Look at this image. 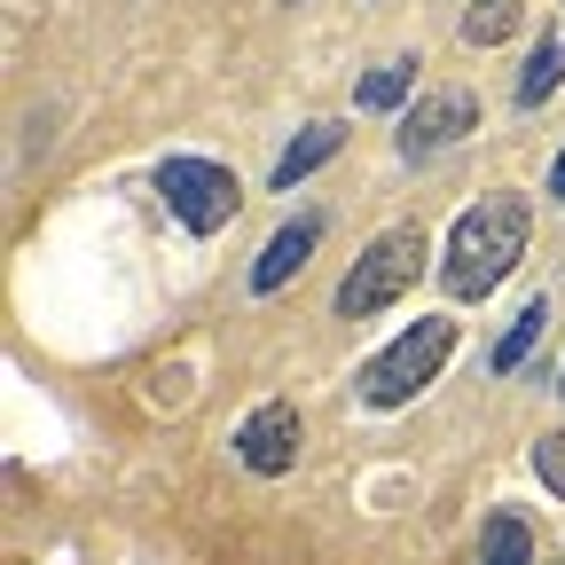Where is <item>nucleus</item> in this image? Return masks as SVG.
Masks as SVG:
<instances>
[{
    "label": "nucleus",
    "instance_id": "nucleus-16",
    "mask_svg": "<svg viewBox=\"0 0 565 565\" xmlns=\"http://www.w3.org/2000/svg\"><path fill=\"white\" fill-rule=\"evenodd\" d=\"M557 393H565V385H557Z\"/></svg>",
    "mask_w": 565,
    "mask_h": 565
},
{
    "label": "nucleus",
    "instance_id": "nucleus-13",
    "mask_svg": "<svg viewBox=\"0 0 565 565\" xmlns=\"http://www.w3.org/2000/svg\"><path fill=\"white\" fill-rule=\"evenodd\" d=\"M408 79H416V63H377L370 79H362V103H370V110H393V103L408 95Z\"/></svg>",
    "mask_w": 565,
    "mask_h": 565
},
{
    "label": "nucleus",
    "instance_id": "nucleus-1",
    "mask_svg": "<svg viewBox=\"0 0 565 565\" xmlns=\"http://www.w3.org/2000/svg\"><path fill=\"white\" fill-rule=\"evenodd\" d=\"M526 228H534L526 196H511V189L479 196L463 221H456V236H448V267H440V282H448L456 299H487L494 282H503V275L526 259Z\"/></svg>",
    "mask_w": 565,
    "mask_h": 565
},
{
    "label": "nucleus",
    "instance_id": "nucleus-15",
    "mask_svg": "<svg viewBox=\"0 0 565 565\" xmlns=\"http://www.w3.org/2000/svg\"><path fill=\"white\" fill-rule=\"evenodd\" d=\"M550 196H557V204H565V158H557V166H550Z\"/></svg>",
    "mask_w": 565,
    "mask_h": 565
},
{
    "label": "nucleus",
    "instance_id": "nucleus-4",
    "mask_svg": "<svg viewBox=\"0 0 565 565\" xmlns=\"http://www.w3.org/2000/svg\"><path fill=\"white\" fill-rule=\"evenodd\" d=\"M158 196H166V212H173L189 236L228 228V221H236V204H244L236 173H228V166H212V158H166V166H158Z\"/></svg>",
    "mask_w": 565,
    "mask_h": 565
},
{
    "label": "nucleus",
    "instance_id": "nucleus-10",
    "mask_svg": "<svg viewBox=\"0 0 565 565\" xmlns=\"http://www.w3.org/2000/svg\"><path fill=\"white\" fill-rule=\"evenodd\" d=\"M542 330H550V299H526V307H519V322H511V338L494 345V370L511 377V370L526 362V353H534V338H542Z\"/></svg>",
    "mask_w": 565,
    "mask_h": 565
},
{
    "label": "nucleus",
    "instance_id": "nucleus-9",
    "mask_svg": "<svg viewBox=\"0 0 565 565\" xmlns=\"http://www.w3.org/2000/svg\"><path fill=\"white\" fill-rule=\"evenodd\" d=\"M479 565H534V534L519 511H494L487 534H479Z\"/></svg>",
    "mask_w": 565,
    "mask_h": 565
},
{
    "label": "nucleus",
    "instance_id": "nucleus-12",
    "mask_svg": "<svg viewBox=\"0 0 565 565\" xmlns=\"http://www.w3.org/2000/svg\"><path fill=\"white\" fill-rule=\"evenodd\" d=\"M503 32H519V0H471L463 9V40L471 47H494Z\"/></svg>",
    "mask_w": 565,
    "mask_h": 565
},
{
    "label": "nucleus",
    "instance_id": "nucleus-3",
    "mask_svg": "<svg viewBox=\"0 0 565 565\" xmlns=\"http://www.w3.org/2000/svg\"><path fill=\"white\" fill-rule=\"evenodd\" d=\"M424 259H433V244H424V228L416 221H401V228H385L362 259H353V275L338 282V315L345 322H370V315H385L408 282L424 275Z\"/></svg>",
    "mask_w": 565,
    "mask_h": 565
},
{
    "label": "nucleus",
    "instance_id": "nucleus-7",
    "mask_svg": "<svg viewBox=\"0 0 565 565\" xmlns=\"http://www.w3.org/2000/svg\"><path fill=\"white\" fill-rule=\"evenodd\" d=\"M315 236H322V221H291L282 236H267V252H259V267H252V291H282V282L307 267Z\"/></svg>",
    "mask_w": 565,
    "mask_h": 565
},
{
    "label": "nucleus",
    "instance_id": "nucleus-2",
    "mask_svg": "<svg viewBox=\"0 0 565 565\" xmlns=\"http://www.w3.org/2000/svg\"><path fill=\"white\" fill-rule=\"evenodd\" d=\"M448 353H456V322H448V315H416V322L377 353V362L362 370V401H370V408H408L424 385L440 377Z\"/></svg>",
    "mask_w": 565,
    "mask_h": 565
},
{
    "label": "nucleus",
    "instance_id": "nucleus-5",
    "mask_svg": "<svg viewBox=\"0 0 565 565\" xmlns=\"http://www.w3.org/2000/svg\"><path fill=\"white\" fill-rule=\"evenodd\" d=\"M479 126V103L463 95V87H433V95H416L408 110H401V158H440L448 141H463Z\"/></svg>",
    "mask_w": 565,
    "mask_h": 565
},
{
    "label": "nucleus",
    "instance_id": "nucleus-11",
    "mask_svg": "<svg viewBox=\"0 0 565 565\" xmlns=\"http://www.w3.org/2000/svg\"><path fill=\"white\" fill-rule=\"evenodd\" d=\"M557 79H565V40H542L534 47V63H526V79H519V103L534 110V103H550L557 95Z\"/></svg>",
    "mask_w": 565,
    "mask_h": 565
},
{
    "label": "nucleus",
    "instance_id": "nucleus-14",
    "mask_svg": "<svg viewBox=\"0 0 565 565\" xmlns=\"http://www.w3.org/2000/svg\"><path fill=\"white\" fill-rule=\"evenodd\" d=\"M534 479H542L550 494H565V433H542V440H534Z\"/></svg>",
    "mask_w": 565,
    "mask_h": 565
},
{
    "label": "nucleus",
    "instance_id": "nucleus-8",
    "mask_svg": "<svg viewBox=\"0 0 565 565\" xmlns=\"http://www.w3.org/2000/svg\"><path fill=\"white\" fill-rule=\"evenodd\" d=\"M338 141H345L338 126H307V134L291 141V150L275 158V189H291V181H307L315 166H330V158H338Z\"/></svg>",
    "mask_w": 565,
    "mask_h": 565
},
{
    "label": "nucleus",
    "instance_id": "nucleus-6",
    "mask_svg": "<svg viewBox=\"0 0 565 565\" xmlns=\"http://www.w3.org/2000/svg\"><path fill=\"white\" fill-rule=\"evenodd\" d=\"M236 456H244V471L282 479V471L299 463V408H291V401H259V408L244 416V433H236Z\"/></svg>",
    "mask_w": 565,
    "mask_h": 565
}]
</instances>
